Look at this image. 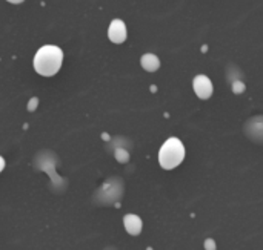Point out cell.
I'll use <instances>...</instances> for the list:
<instances>
[{
  "instance_id": "obj_8",
  "label": "cell",
  "mask_w": 263,
  "mask_h": 250,
  "mask_svg": "<svg viewBox=\"0 0 263 250\" xmlns=\"http://www.w3.org/2000/svg\"><path fill=\"white\" fill-rule=\"evenodd\" d=\"M8 3H12V5H18V3H23L25 0H6Z\"/></svg>"
},
{
  "instance_id": "obj_10",
  "label": "cell",
  "mask_w": 263,
  "mask_h": 250,
  "mask_svg": "<svg viewBox=\"0 0 263 250\" xmlns=\"http://www.w3.org/2000/svg\"><path fill=\"white\" fill-rule=\"evenodd\" d=\"M237 85H240V89H242V91L245 89V86H243V83H237ZM236 92H239V86H236Z\"/></svg>"
},
{
  "instance_id": "obj_7",
  "label": "cell",
  "mask_w": 263,
  "mask_h": 250,
  "mask_svg": "<svg viewBox=\"0 0 263 250\" xmlns=\"http://www.w3.org/2000/svg\"><path fill=\"white\" fill-rule=\"evenodd\" d=\"M140 65H142V68H143L146 72H156V71L160 68V60H159V57H157L156 54L148 52V54H143V55H142Z\"/></svg>"
},
{
  "instance_id": "obj_4",
  "label": "cell",
  "mask_w": 263,
  "mask_h": 250,
  "mask_svg": "<svg viewBox=\"0 0 263 250\" xmlns=\"http://www.w3.org/2000/svg\"><path fill=\"white\" fill-rule=\"evenodd\" d=\"M128 37V31H126V25L123 20L120 18H114L111 20L109 26H108V38L116 43V45H120L126 40Z\"/></svg>"
},
{
  "instance_id": "obj_5",
  "label": "cell",
  "mask_w": 263,
  "mask_h": 250,
  "mask_svg": "<svg viewBox=\"0 0 263 250\" xmlns=\"http://www.w3.org/2000/svg\"><path fill=\"white\" fill-rule=\"evenodd\" d=\"M245 134L251 140L263 143V115L254 117V118H251V120L247 121V124H245Z\"/></svg>"
},
{
  "instance_id": "obj_1",
  "label": "cell",
  "mask_w": 263,
  "mask_h": 250,
  "mask_svg": "<svg viewBox=\"0 0 263 250\" xmlns=\"http://www.w3.org/2000/svg\"><path fill=\"white\" fill-rule=\"evenodd\" d=\"M63 65V51L55 45H45L39 48L34 55L32 66L34 71L42 77L55 75Z\"/></svg>"
},
{
  "instance_id": "obj_3",
  "label": "cell",
  "mask_w": 263,
  "mask_h": 250,
  "mask_svg": "<svg viewBox=\"0 0 263 250\" xmlns=\"http://www.w3.org/2000/svg\"><path fill=\"white\" fill-rule=\"evenodd\" d=\"M193 89H194L196 95L199 98H202V100H208L213 95V92H214V88H213V83H211L210 77L208 75H203V74L194 77V80H193Z\"/></svg>"
},
{
  "instance_id": "obj_2",
  "label": "cell",
  "mask_w": 263,
  "mask_h": 250,
  "mask_svg": "<svg viewBox=\"0 0 263 250\" xmlns=\"http://www.w3.org/2000/svg\"><path fill=\"white\" fill-rule=\"evenodd\" d=\"M183 158H185V146L176 137L168 138L159 151V163L166 171L177 168L183 161Z\"/></svg>"
},
{
  "instance_id": "obj_6",
  "label": "cell",
  "mask_w": 263,
  "mask_h": 250,
  "mask_svg": "<svg viewBox=\"0 0 263 250\" xmlns=\"http://www.w3.org/2000/svg\"><path fill=\"white\" fill-rule=\"evenodd\" d=\"M123 226H125V231H126L129 235L136 237V235H139V234L142 232L143 223H142V220H140L139 215L128 214V215L123 217Z\"/></svg>"
},
{
  "instance_id": "obj_9",
  "label": "cell",
  "mask_w": 263,
  "mask_h": 250,
  "mask_svg": "<svg viewBox=\"0 0 263 250\" xmlns=\"http://www.w3.org/2000/svg\"><path fill=\"white\" fill-rule=\"evenodd\" d=\"M5 169V158L3 157H0V172Z\"/></svg>"
}]
</instances>
